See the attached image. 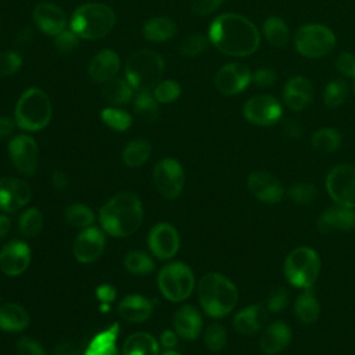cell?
Listing matches in <instances>:
<instances>
[{"instance_id": "obj_1", "label": "cell", "mask_w": 355, "mask_h": 355, "mask_svg": "<svg viewBox=\"0 0 355 355\" xmlns=\"http://www.w3.org/2000/svg\"><path fill=\"white\" fill-rule=\"evenodd\" d=\"M208 39L216 50L229 57L251 55L261 44L255 24L237 12L218 15L209 25Z\"/></svg>"}, {"instance_id": "obj_2", "label": "cell", "mask_w": 355, "mask_h": 355, "mask_svg": "<svg viewBox=\"0 0 355 355\" xmlns=\"http://www.w3.org/2000/svg\"><path fill=\"white\" fill-rule=\"evenodd\" d=\"M144 209L141 200L132 191H119L100 209L101 229L112 237H128L141 225Z\"/></svg>"}, {"instance_id": "obj_3", "label": "cell", "mask_w": 355, "mask_h": 355, "mask_svg": "<svg viewBox=\"0 0 355 355\" xmlns=\"http://www.w3.org/2000/svg\"><path fill=\"white\" fill-rule=\"evenodd\" d=\"M198 301L202 311L214 319L229 315L239 301L236 284L222 273H205L197 286Z\"/></svg>"}, {"instance_id": "obj_4", "label": "cell", "mask_w": 355, "mask_h": 355, "mask_svg": "<svg viewBox=\"0 0 355 355\" xmlns=\"http://www.w3.org/2000/svg\"><path fill=\"white\" fill-rule=\"evenodd\" d=\"M115 26L114 10L103 3H85L79 6L71 19L69 29L85 40H96L107 36Z\"/></svg>"}, {"instance_id": "obj_5", "label": "cell", "mask_w": 355, "mask_h": 355, "mask_svg": "<svg viewBox=\"0 0 355 355\" xmlns=\"http://www.w3.org/2000/svg\"><path fill=\"white\" fill-rule=\"evenodd\" d=\"M53 115V107L47 93L39 87L26 89L18 98L14 110V119L19 129L25 132H39L44 129Z\"/></svg>"}, {"instance_id": "obj_6", "label": "cell", "mask_w": 355, "mask_h": 355, "mask_svg": "<svg viewBox=\"0 0 355 355\" xmlns=\"http://www.w3.org/2000/svg\"><path fill=\"white\" fill-rule=\"evenodd\" d=\"M164 71V58L148 49L135 51L125 62V78L135 92H153L162 80Z\"/></svg>"}, {"instance_id": "obj_7", "label": "cell", "mask_w": 355, "mask_h": 355, "mask_svg": "<svg viewBox=\"0 0 355 355\" xmlns=\"http://www.w3.org/2000/svg\"><path fill=\"white\" fill-rule=\"evenodd\" d=\"M319 254L306 245H300L291 250L283 263V272L286 280L297 288H312L319 277L320 272Z\"/></svg>"}, {"instance_id": "obj_8", "label": "cell", "mask_w": 355, "mask_h": 355, "mask_svg": "<svg viewBox=\"0 0 355 355\" xmlns=\"http://www.w3.org/2000/svg\"><path fill=\"white\" fill-rule=\"evenodd\" d=\"M157 284L168 301L182 302L191 295L196 277L189 265L175 261L161 268L157 276Z\"/></svg>"}, {"instance_id": "obj_9", "label": "cell", "mask_w": 355, "mask_h": 355, "mask_svg": "<svg viewBox=\"0 0 355 355\" xmlns=\"http://www.w3.org/2000/svg\"><path fill=\"white\" fill-rule=\"evenodd\" d=\"M334 32L323 24H305L294 33V47L305 58H322L336 46Z\"/></svg>"}, {"instance_id": "obj_10", "label": "cell", "mask_w": 355, "mask_h": 355, "mask_svg": "<svg viewBox=\"0 0 355 355\" xmlns=\"http://www.w3.org/2000/svg\"><path fill=\"white\" fill-rule=\"evenodd\" d=\"M324 184L334 204L355 208V165H336L329 171Z\"/></svg>"}, {"instance_id": "obj_11", "label": "cell", "mask_w": 355, "mask_h": 355, "mask_svg": "<svg viewBox=\"0 0 355 355\" xmlns=\"http://www.w3.org/2000/svg\"><path fill=\"white\" fill-rule=\"evenodd\" d=\"M153 180L164 198L175 200L180 196L184 186V169L178 159L171 157L162 158L154 166Z\"/></svg>"}, {"instance_id": "obj_12", "label": "cell", "mask_w": 355, "mask_h": 355, "mask_svg": "<svg viewBox=\"0 0 355 355\" xmlns=\"http://www.w3.org/2000/svg\"><path fill=\"white\" fill-rule=\"evenodd\" d=\"M244 118L255 126H273L283 116L280 101L272 94H257L250 97L243 105Z\"/></svg>"}, {"instance_id": "obj_13", "label": "cell", "mask_w": 355, "mask_h": 355, "mask_svg": "<svg viewBox=\"0 0 355 355\" xmlns=\"http://www.w3.org/2000/svg\"><path fill=\"white\" fill-rule=\"evenodd\" d=\"M8 155L14 168L25 176H32L39 164V147L29 135H17L8 143Z\"/></svg>"}, {"instance_id": "obj_14", "label": "cell", "mask_w": 355, "mask_h": 355, "mask_svg": "<svg viewBox=\"0 0 355 355\" xmlns=\"http://www.w3.org/2000/svg\"><path fill=\"white\" fill-rule=\"evenodd\" d=\"M147 245L155 258L161 261L172 259L180 247L179 233L171 223L159 222L150 229Z\"/></svg>"}, {"instance_id": "obj_15", "label": "cell", "mask_w": 355, "mask_h": 355, "mask_svg": "<svg viewBox=\"0 0 355 355\" xmlns=\"http://www.w3.org/2000/svg\"><path fill=\"white\" fill-rule=\"evenodd\" d=\"M252 72L241 62H227L215 75V87L225 96H236L251 83Z\"/></svg>"}, {"instance_id": "obj_16", "label": "cell", "mask_w": 355, "mask_h": 355, "mask_svg": "<svg viewBox=\"0 0 355 355\" xmlns=\"http://www.w3.org/2000/svg\"><path fill=\"white\" fill-rule=\"evenodd\" d=\"M105 236L104 230L96 226L82 229L72 244V252L78 262L93 263L104 252Z\"/></svg>"}, {"instance_id": "obj_17", "label": "cell", "mask_w": 355, "mask_h": 355, "mask_svg": "<svg viewBox=\"0 0 355 355\" xmlns=\"http://www.w3.org/2000/svg\"><path fill=\"white\" fill-rule=\"evenodd\" d=\"M250 193L265 204H277L284 197V187L280 180L266 171H254L247 178Z\"/></svg>"}, {"instance_id": "obj_18", "label": "cell", "mask_w": 355, "mask_h": 355, "mask_svg": "<svg viewBox=\"0 0 355 355\" xmlns=\"http://www.w3.org/2000/svg\"><path fill=\"white\" fill-rule=\"evenodd\" d=\"M31 257V248L24 240H10L0 251V269L7 276H19L29 268Z\"/></svg>"}, {"instance_id": "obj_19", "label": "cell", "mask_w": 355, "mask_h": 355, "mask_svg": "<svg viewBox=\"0 0 355 355\" xmlns=\"http://www.w3.org/2000/svg\"><path fill=\"white\" fill-rule=\"evenodd\" d=\"M29 184L18 178H0V209L4 212H15L31 201Z\"/></svg>"}, {"instance_id": "obj_20", "label": "cell", "mask_w": 355, "mask_h": 355, "mask_svg": "<svg viewBox=\"0 0 355 355\" xmlns=\"http://www.w3.org/2000/svg\"><path fill=\"white\" fill-rule=\"evenodd\" d=\"M32 18L37 29L47 35V36H55L64 29H67V15L64 10L53 3L42 1L37 3L33 7Z\"/></svg>"}, {"instance_id": "obj_21", "label": "cell", "mask_w": 355, "mask_h": 355, "mask_svg": "<svg viewBox=\"0 0 355 355\" xmlns=\"http://www.w3.org/2000/svg\"><path fill=\"white\" fill-rule=\"evenodd\" d=\"M355 229V208L334 204L327 207L318 219L320 233L351 232Z\"/></svg>"}, {"instance_id": "obj_22", "label": "cell", "mask_w": 355, "mask_h": 355, "mask_svg": "<svg viewBox=\"0 0 355 355\" xmlns=\"http://www.w3.org/2000/svg\"><path fill=\"white\" fill-rule=\"evenodd\" d=\"M291 329L283 320H276L262 329L259 337V349L265 355H277L291 343Z\"/></svg>"}, {"instance_id": "obj_23", "label": "cell", "mask_w": 355, "mask_h": 355, "mask_svg": "<svg viewBox=\"0 0 355 355\" xmlns=\"http://www.w3.org/2000/svg\"><path fill=\"white\" fill-rule=\"evenodd\" d=\"M313 98V87L308 78L295 75L290 78L283 89L284 104L293 111L305 110Z\"/></svg>"}, {"instance_id": "obj_24", "label": "cell", "mask_w": 355, "mask_h": 355, "mask_svg": "<svg viewBox=\"0 0 355 355\" xmlns=\"http://www.w3.org/2000/svg\"><path fill=\"white\" fill-rule=\"evenodd\" d=\"M268 312L269 311L263 304L248 305L234 315L233 327L239 334L252 336L265 327Z\"/></svg>"}, {"instance_id": "obj_25", "label": "cell", "mask_w": 355, "mask_h": 355, "mask_svg": "<svg viewBox=\"0 0 355 355\" xmlns=\"http://www.w3.org/2000/svg\"><path fill=\"white\" fill-rule=\"evenodd\" d=\"M119 69H121L119 55L111 49H104V50H100L92 58L87 67V73L92 80L97 83H105L107 80L116 76Z\"/></svg>"}, {"instance_id": "obj_26", "label": "cell", "mask_w": 355, "mask_h": 355, "mask_svg": "<svg viewBox=\"0 0 355 355\" xmlns=\"http://www.w3.org/2000/svg\"><path fill=\"white\" fill-rule=\"evenodd\" d=\"M173 327L179 337L184 340H196L202 331L201 313L191 305H182L173 315Z\"/></svg>"}, {"instance_id": "obj_27", "label": "cell", "mask_w": 355, "mask_h": 355, "mask_svg": "<svg viewBox=\"0 0 355 355\" xmlns=\"http://www.w3.org/2000/svg\"><path fill=\"white\" fill-rule=\"evenodd\" d=\"M153 301L140 294L126 295L118 304L119 316L130 323L146 322L153 315Z\"/></svg>"}, {"instance_id": "obj_28", "label": "cell", "mask_w": 355, "mask_h": 355, "mask_svg": "<svg viewBox=\"0 0 355 355\" xmlns=\"http://www.w3.org/2000/svg\"><path fill=\"white\" fill-rule=\"evenodd\" d=\"M29 322V313L22 305L7 302L0 306V330L7 333L22 331L28 327Z\"/></svg>"}, {"instance_id": "obj_29", "label": "cell", "mask_w": 355, "mask_h": 355, "mask_svg": "<svg viewBox=\"0 0 355 355\" xmlns=\"http://www.w3.org/2000/svg\"><path fill=\"white\" fill-rule=\"evenodd\" d=\"M119 334V324L112 323L105 330L97 333L87 344L83 355H118L116 340Z\"/></svg>"}, {"instance_id": "obj_30", "label": "cell", "mask_w": 355, "mask_h": 355, "mask_svg": "<svg viewBox=\"0 0 355 355\" xmlns=\"http://www.w3.org/2000/svg\"><path fill=\"white\" fill-rule=\"evenodd\" d=\"M178 32L176 22L168 17H153L148 18L143 28L141 33L146 40L153 43H161L172 39Z\"/></svg>"}, {"instance_id": "obj_31", "label": "cell", "mask_w": 355, "mask_h": 355, "mask_svg": "<svg viewBox=\"0 0 355 355\" xmlns=\"http://www.w3.org/2000/svg\"><path fill=\"white\" fill-rule=\"evenodd\" d=\"M122 355H159V344L153 334L137 331L125 340Z\"/></svg>"}, {"instance_id": "obj_32", "label": "cell", "mask_w": 355, "mask_h": 355, "mask_svg": "<svg viewBox=\"0 0 355 355\" xmlns=\"http://www.w3.org/2000/svg\"><path fill=\"white\" fill-rule=\"evenodd\" d=\"M101 93L105 97V100L114 107L123 105L135 97V89L130 86L126 78L119 76H114L112 79L103 83Z\"/></svg>"}, {"instance_id": "obj_33", "label": "cell", "mask_w": 355, "mask_h": 355, "mask_svg": "<svg viewBox=\"0 0 355 355\" xmlns=\"http://www.w3.org/2000/svg\"><path fill=\"white\" fill-rule=\"evenodd\" d=\"M294 315L304 324H312L320 315V304L315 294L308 290H302L294 301Z\"/></svg>"}, {"instance_id": "obj_34", "label": "cell", "mask_w": 355, "mask_h": 355, "mask_svg": "<svg viewBox=\"0 0 355 355\" xmlns=\"http://www.w3.org/2000/svg\"><path fill=\"white\" fill-rule=\"evenodd\" d=\"M262 35L269 44L275 47H283L290 39V28L283 18L270 15L262 24Z\"/></svg>"}, {"instance_id": "obj_35", "label": "cell", "mask_w": 355, "mask_h": 355, "mask_svg": "<svg viewBox=\"0 0 355 355\" xmlns=\"http://www.w3.org/2000/svg\"><path fill=\"white\" fill-rule=\"evenodd\" d=\"M158 104L151 92H137L133 97V112L139 121L153 123L159 115Z\"/></svg>"}, {"instance_id": "obj_36", "label": "cell", "mask_w": 355, "mask_h": 355, "mask_svg": "<svg viewBox=\"0 0 355 355\" xmlns=\"http://www.w3.org/2000/svg\"><path fill=\"white\" fill-rule=\"evenodd\" d=\"M151 155V144L146 139H135L129 141L122 151V161L129 168H137L147 162Z\"/></svg>"}, {"instance_id": "obj_37", "label": "cell", "mask_w": 355, "mask_h": 355, "mask_svg": "<svg viewBox=\"0 0 355 355\" xmlns=\"http://www.w3.org/2000/svg\"><path fill=\"white\" fill-rule=\"evenodd\" d=\"M341 141V133L334 128H320L311 137L312 147L323 154H330L338 150Z\"/></svg>"}, {"instance_id": "obj_38", "label": "cell", "mask_w": 355, "mask_h": 355, "mask_svg": "<svg viewBox=\"0 0 355 355\" xmlns=\"http://www.w3.org/2000/svg\"><path fill=\"white\" fill-rule=\"evenodd\" d=\"M123 265L128 272L136 276H144L155 269L153 258L140 250L129 251L123 258Z\"/></svg>"}, {"instance_id": "obj_39", "label": "cell", "mask_w": 355, "mask_h": 355, "mask_svg": "<svg viewBox=\"0 0 355 355\" xmlns=\"http://www.w3.org/2000/svg\"><path fill=\"white\" fill-rule=\"evenodd\" d=\"M64 219L72 227L86 229L89 226H93L94 214L87 205L80 202H73L67 207L64 212Z\"/></svg>"}, {"instance_id": "obj_40", "label": "cell", "mask_w": 355, "mask_h": 355, "mask_svg": "<svg viewBox=\"0 0 355 355\" xmlns=\"http://www.w3.org/2000/svg\"><path fill=\"white\" fill-rule=\"evenodd\" d=\"M43 214L40 209L31 207L22 212L18 220L19 232L26 239L36 237L43 229Z\"/></svg>"}, {"instance_id": "obj_41", "label": "cell", "mask_w": 355, "mask_h": 355, "mask_svg": "<svg viewBox=\"0 0 355 355\" xmlns=\"http://www.w3.org/2000/svg\"><path fill=\"white\" fill-rule=\"evenodd\" d=\"M100 118L108 128H111L112 130H116V132H125L133 123V118L128 111L114 107V105L101 110Z\"/></svg>"}, {"instance_id": "obj_42", "label": "cell", "mask_w": 355, "mask_h": 355, "mask_svg": "<svg viewBox=\"0 0 355 355\" xmlns=\"http://www.w3.org/2000/svg\"><path fill=\"white\" fill-rule=\"evenodd\" d=\"M348 97V85L343 79L331 80L323 90V101L330 108H337L345 103Z\"/></svg>"}, {"instance_id": "obj_43", "label": "cell", "mask_w": 355, "mask_h": 355, "mask_svg": "<svg viewBox=\"0 0 355 355\" xmlns=\"http://www.w3.org/2000/svg\"><path fill=\"white\" fill-rule=\"evenodd\" d=\"M287 196L293 202H295L298 205H308L316 200L318 189L312 183L300 182V183H294L288 187Z\"/></svg>"}, {"instance_id": "obj_44", "label": "cell", "mask_w": 355, "mask_h": 355, "mask_svg": "<svg viewBox=\"0 0 355 355\" xmlns=\"http://www.w3.org/2000/svg\"><path fill=\"white\" fill-rule=\"evenodd\" d=\"M153 96L159 104H169L176 101L180 97L182 87L180 85L173 79H162L154 89Z\"/></svg>"}, {"instance_id": "obj_45", "label": "cell", "mask_w": 355, "mask_h": 355, "mask_svg": "<svg viewBox=\"0 0 355 355\" xmlns=\"http://www.w3.org/2000/svg\"><path fill=\"white\" fill-rule=\"evenodd\" d=\"M227 343L226 329L220 323L209 324L204 331V344L211 352H219Z\"/></svg>"}, {"instance_id": "obj_46", "label": "cell", "mask_w": 355, "mask_h": 355, "mask_svg": "<svg viewBox=\"0 0 355 355\" xmlns=\"http://www.w3.org/2000/svg\"><path fill=\"white\" fill-rule=\"evenodd\" d=\"M211 44L208 36L202 33H193L187 36L179 46V51L184 57H197L202 54Z\"/></svg>"}, {"instance_id": "obj_47", "label": "cell", "mask_w": 355, "mask_h": 355, "mask_svg": "<svg viewBox=\"0 0 355 355\" xmlns=\"http://www.w3.org/2000/svg\"><path fill=\"white\" fill-rule=\"evenodd\" d=\"M22 57L12 50L0 53V78L12 76L22 67Z\"/></svg>"}, {"instance_id": "obj_48", "label": "cell", "mask_w": 355, "mask_h": 355, "mask_svg": "<svg viewBox=\"0 0 355 355\" xmlns=\"http://www.w3.org/2000/svg\"><path fill=\"white\" fill-rule=\"evenodd\" d=\"M54 47L60 54H71L79 47V37L71 29H64L54 36Z\"/></svg>"}, {"instance_id": "obj_49", "label": "cell", "mask_w": 355, "mask_h": 355, "mask_svg": "<svg viewBox=\"0 0 355 355\" xmlns=\"http://www.w3.org/2000/svg\"><path fill=\"white\" fill-rule=\"evenodd\" d=\"M290 301L288 291L284 287H275L266 300V308L270 312H280L283 311Z\"/></svg>"}, {"instance_id": "obj_50", "label": "cell", "mask_w": 355, "mask_h": 355, "mask_svg": "<svg viewBox=\"0 0 355 355\" xmlns=\"http://www.w3.org/2000/svg\"><path fill=\"white\" fill-rule=\"evenodd\" d=\"M336 69L345 78H355V55L349 51L340 53L336 58Z\"/></svg>"}, {"instance_id": "obj_51", "label": "cell", "mask_w": 355, "mask_h": 355, "mask_svg": "<svg viewBox=\"0 0 355 355\" xmlns=\"http://www.w3.org/2000/svg\"><path fill=\"white\" fill-rule=\"evenodd\" d=\"M276 79H277V75L275 69L269 67L258 68L255 72H252V76H251V82L255 83L258 87H270L276 83Z\"/></svg>"}, {"instance_id": "obj_52", "label": "cell", "mask_w": 355, "mask_h": 355, "mask_svg": "<svg viewBox=\"0 0 355 355\" xmlns=\"http://www.w3.org/2000/svg\"><path fill=\"white\" fill-rule=\"evenodd\" d=\"M18 355H46L44 348L31 337H21L17 343Z\"/></svg>"}, {"instance_id": "obj_53", "label": "cell", "mask_w": 355, "mask_h": 355, "mask_svg": "<svg viewBox=\"0 0 355 355\" xmlns=\"http://www.w3.org/2000/svg\"><path fill=\"white\" fill-rule=\"evenodd\" d=\"M225 0H191L190 8L191 12L196 15H209L212 14L215 10H218Z\"/></svg>"}, {"instance_id": "obj_54", "label": "cell", "mask_w": 355, "mask_h": 355, "mask_svg": "<svg viewBox=\"0 0 355 355\" xmlns=\"http://www.w3.org/2000/svg\"><path fill=\"white\" fill-rule=\"evenodd\" d=\"M96 297L101 304H111L116 298V290L108 283H103L96 288Z\"/></svg>"}, {"instance_id": "obj_55", "label": "cell", "mask_w": 355, "mask_h": 355, "mask_svg": "<svg viewBox=\"0 0 355 355\" xmlns=\"http://www.w3.org/2000/svg\"><path fill=\"white\" fill-rule=\"evenodd\" d=\"M178 333L173 331V330H164L161 333V337H159V341H161V345L165 348V349H173L176 345H178Z\"/></svg>"}, {"instance_id": "obj_56", "label": "cell", "mask_w": 355, "mask_h": 355, "mask_svg": "<svg viewBox=\"0 0 355 355\" xmlns=\"http://www.w3.org/2000/svg\"><path fill=\"white\" fill-rule=\"evenodd\" d=\"M282 129H283V133H284L287 137H291V139L300 137L301 133H302L301 125H300L295 119H286Z\"/></svg>"}, {"instance_id": "obj_57", "label": "cell", "mask_w": 355, "mask_h": 355, "mask_svg": "<svg viewBox=\"0 0 355 355\" xmlns=\"http://www.w3.org/2000/svg\"><path fill=\"white\" fill-rule=\"evenodd\" d=\"M15 126H17L15 119H11L8 116H0V140L10 137Z\"/></svg>"}, {"instance_id": "obj_58", "label": "cell", "mask_w": 355, "mask_h": 355, "mask_svg": "<svg viewBox=\"0 0 355 355\" xmlns=\"http://www.w3.org/2000/svg\"><path fill=\"white\" fill-rule=\"evenodd\" d=\"M51 182H53V186H54V189L57 191H62L68 186V176H67V173L64 171L55 169L51 173Z\"/></svg>"}, {"instance_id": "obj_59", "label": "cell", "mask_w": 355, "mask_h": 355, "mask_svg": "<svg viewBox=\"0 0 355 355\" xmlns=\"http://www.w3.org/2000/svg\"><path fill=\"white\" fill-rule=\"evenodd\" d=\"M11 227V219L3 214H0V243L6 239Z\"/></svg>"}, {"instance_id": "obj_60", "label": "cell", "mask_w": 355, "mask_h": 355, "mask_svg": "<svg viewBox=\"0 0 355 355\" xmlns=\"http://www.w3.org/2000/svg\"><path fill=\"white\" fill-rule=\"evenodd\" d=\"M32 36H33V31H32L31 28H24V29L18 33L17 39H18V42L22 43V44H29L31 40H32Z\"/></svg>"}, {"instance_id": "obj_61", "label": "cell", "mask_w": 355, "mask_h": 355, "mask_svg": "<svg viewBox=\"0 0 355 355\" xmlns=\"http://www.w3.org/2000/svg\"><path fill=\"white\" fill-rule=\"evenodd\" d=\"M159 355H180L178 351H175V349H165L162 354H159Z\"/></svg>"}, {"instance_id": "obj_62", "label": "cell", "mask_w": 355, "mask_h": 355, "mask_svg": "<svg viewBox=\"0 0 355 355\" xmlns=\"http://www.w3.org/2000/svg\"><path fill=\"white\" fill-rule=\"evenodd\" d=\"M352 90H354V94H355V78H354V85H352Z\"/></svg>"}, {"instance_id": "obj_63", "label": "cell", "mask_w": 355, "mask_h": 355, "mask_svg": "<svg viewBox=\"0 0 355 355\" xmlns=\"http://www.w3.org/2000/svg\"><path fill=\"white\" fill-rule=\"evenodd\" d=\"M0 28H1V25H0Z\"/></svg>"}]
</instances>
